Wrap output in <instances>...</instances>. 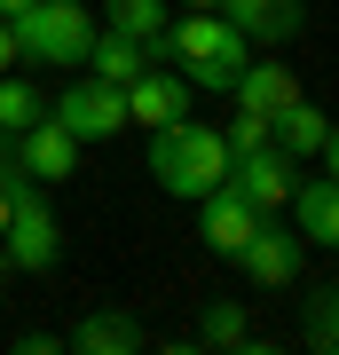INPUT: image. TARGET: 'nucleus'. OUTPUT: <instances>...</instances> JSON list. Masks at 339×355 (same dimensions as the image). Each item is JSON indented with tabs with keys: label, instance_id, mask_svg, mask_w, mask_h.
I'll return each mask as SVG.
<instances>
[{
	"label": "nucleus",
	"instance_id": "nucleus-1",
	"mask_svg": "<svg viewBox=\"0 0 339 355\" xmlns=\"http://www.w3.org/2000/svg\"><path fill=\"white\" fill-rule=\"evenodd\" d=\"M158 55L174 64L189 87H205V95H229L237 87V71L252 64V40L229 24L221 8H189V16H166V32H158Z\"/></svg>",
	"mask_w": 339,
	"mask_h": 355
},
{
	"label": "nucleus",
	"instance_id": "nucleus-2",
	"mask_svg": "<svg viewBox=\"0 0 339 355\" xmlns=\"http://www.w3.org/2000/svg\"><path fill=\"white\" fill-rule=\"evenodd\" d=\"M221 174H229V135L221 127H198V119L150 127V182H158L166 198H189V205H198Z\"/></svg>",
	"mask_w": 339,
	"mask_h": 355
},
{
	"label": "nucleus",
	"instance_id": "nucleus-3",
	"mask_svg": "<svg viewBox=\"0 0 339 355\" xmlns=\"http://www.w3.org/2000/svg\"><path fill=\"white\" fill-rule=\"evenodd\" d=\"M16 24V64H40V71H71V64H87V8L79 0H32V8H16L8 16Z\"/></svg>",
	"mask_w": 339,
	"mask_h": 355
},
{
	"label": "nucleus",
	"instance_id": "nucleus-4",
	"mask_svg": "<svg viewBox=\"0 0 339 355\" xmlns=\"http://www.w3.org/2000/svg\"><path fill=\"white\" fill-rule=\"evenodd\" d=\"M0 261L24 268V277H48V268L63 261V229L48 214V198H40V182H24L8 205V229H0Z\"/></svg>",
	"mask_w": 339,
	"mask_h": 355
},
{
	"label": "nucleus",
	"instance_id": "nucleus-5",
	"mask_svg": "<svg viewBox=\"0 0 339 355\" xmlns=\"http://www.w3.org/2000/svg\"><path fill=\"white\" fill-rule=\"evenodd\" d=\"M300 261H308V237L292 221H277V214H261L252 221V237L237 245V268L261 292H284V284H300Z\"/></svg>",
	"mask_w": 339,
	"mask_h": 355
},
{
	"label": "nucleus",
	"instance_id": "nucleus-6",
	"mask_svg": "<svg viewBox=\"0 0 339 355\" xmlns=\"http://www.w3.org/2000/svg\"><path fill=\"white\" fill-rule=\"evenodd\" d=\"M48 119L63 135H79V142H103V135H119L126 127V87H111V79H71L55 103H48Z\"/></svg>",
	"mask_w": 339,
	"mask_h": 355
},
{
	"label": "nucleus",
	"instance_id": "nucleus-7",
	"mask_svg": "<svg viewBox=\"0 0 339 355\" xmlns=\"http://www.w3.org/2000/svg\"><path fill=\"white\" fill-rule=\"evenodd\" d=\"M292 166H300V158H284L277 142H237V150H229V174H221V182H229V190H245L252 205H261V214H284L292 182H300Z\"/></svg>",
	"mask_w": 339,
	"mask_h": 355
},
{
	"label": "nucleus",
	"instance_id": "nucleus-8",
	"mask_svg": "<svg viewBox=\"0 0 339 355\" xmlns=\"http://www.w3.org/2000/svg\"><path fill=\"white\" fill-rule=\"evenodd\" d=\"M252 221H261V205H252L245 190H229V182H214V190L198 198V237L214 245L221 261H237V245L252 237Z\"/></svg>",
	"mask_w": 339,
	"mask_h": 355
},
{
	"label": "nucleus",
	"instance_id": "nucleus-9",
	"mask_svg": "<svg viewBox=\"0 0 339 355\" xmlns=\"http://www.w3.org/2000/svg\"><path fill=\"white\" fill-rule=\"evenodd\" d=\"M16 166L48 190V182H71L79 174V135H63L55 119H32L24 135H16Z\"/></svg>",
	"mask_w": 339,
	"mask_h": 355
},
{
	"label": "nucleus",
	"instance_id": "nucleus-10",
	"mask_svg": "<svg viewBox=\"0 0 339 355\" xmlns=\"http://www.w3.org/2000/svg\"><path fill=\"white\" fill-rule=\"evenodd\" d=\"M174 119H189V79L182 71H142L126 79V127H174Z\"/></svg>",
	"mask_w": 339,
	"mask_h": 355
},
{
	"label": "nucleus",
	"instance_id": "nucleus-11",
	"mask_svg": "<svg viewBox=\"0 0 339 355\" xmlns=\"http://www.w3.org/2000/svg\"><path fill=\"white\" fill-rule=\"evenodd\" d=\"M284 214H292V229H300L308 245H331V253H339V174H315V182H292Z\"/></svg>",
	"mask_w": 339,
	"mask_h": 355
},
{
	"label": "nucleus",
	"instance_id": "nucleus-12",
	"mask_svg": "<svg viewBox=\"0 0 339 355\" xmlns=\"http://www.w3.org/2000/svg\"><path fill=\"white\" fill-rule=\"evenodd\" d=\"M221 16L252 40V48H261V40H300L308 0H221Z\"/></svg>",
	"mask_w": 339,
	"mask_h": 355
},
{
	"label": "nucleus",
	"instance_id": "nucleus-13",
	"mask_svg": "<svg viewBox=\"0 0 339 355\" xmlns=\"http://www.w3.org/2000/svg\"><path fill=\"white\" fill-rule=\"evenodd\" d=\"M150 64H158V48H150V40H126V32H111V24L87 40V71H95V79H111V87L142 79Z\"/></svg>",
	"mask_w": 339,
	"mask_h": 355
},
{
	"label": "nucleus",
	"instance_id": "nucleus-14",
	"mask_svg": "<svg viewBox=\"0 0 339 355\" xmlns=\"http://www.w3.org/2000/svg\"><path fill=\"white\" fill-rule=\"evenodd\" d=\"M324 135H331V119H324V111H315V103H308V95H292V103H284V111H277V119H268V142H277V150H284V158H315V150H324Z\"/></svg>",
	"mask_w": 339,
	"mask_h": 355
},
{
	"label": "nucleus",
	"instance_id": "nucleus-15",
	"mask_svg": "<svg viewBox=\"0 0 339 355\" xmlns=\"http://www.w3.org/2000/svg\"><path fill=\"white\" fill-rule=\"evenodd\" d=\"M229 95H237V111H252V119H277L284 103L300 95V79H292L284 64H245V71H237V87H229Z\"/></svg>",
	"mask_w": 339,
	"mask_h": 355
},
{
	"label": "nucleus",
	"instance_id": "nucleus-16",
	"mask_svg": "<svg viewBox=\"0 0 339 355\" xmlns=\"http://www.w3.org/2000/svg\"><path fill=\"white\" fill-rule=\"evenodd\" d=\"M71 347H79V355H134V347H142V324L126 316V308H95V316H79Z\"/></svg>",
	"mask_w": 339,
	"mask_h": 355
},
{
	"label": "nucleus",
	"instance_id": "nucleus-17",
	"mask_svg": "<svg viewBox=\"0 0 339 355\" xmlns=\"http://www.w3.org/2000/svg\"><path fill=\"white\" fill-rule=\"evenodd\" d=\"M300 340L315 355H339V284H315L300 300Z\"/></svg>",
	"mask_w": 339,
	"mask_h": 355
},
{
	"label": "nucleus",
	"instance_id": "nucleus-18",
	"mask_svg": "<svg viewBox=\"0 0 339 355\" xmlns=\"http://www.w3.org/2000/svg\"><path fill=\"white\" fill-rule=\"evenodd\" d=\"M198 340H205V347H252V316H245V300H205Z\"/></svg>",
	"mask_w": 339,
	"mask_h": 355
},
{
	"label": "nucleus",
	"instance_id": "nucleus-19",
	"mask_svg": "<svg viewBox=\"0 0 339 355\" xmlns=\"http://www.w3.org/2000/svg\"><path fill=\"white\" fill-rule=\"evenodd\" d=\"M32 119H48V95H40L32 79H16V71H0V135H24Z\"/></svg>",
	"mask_w": 339,
	"mask_h": 355
},
{
	"label": "nucleus",
	"instance_id": "nucleus-20",
	"mask_svg": "<svg viewBox=\"0 0 339 355\" xmlns=\"http://www.w3.org/2000/svg\"><path fill=\"white\" fill-rule=\"evenodd\" d=\"M111 32L150 40V48H158V32H166V0H111Z\"/></svg>",
	"mask_w": 339,
	"mask_h": 355
},
{
	"label": "nucleus",
	"instance_id": "nucleus-21",
	"mask_svg": "<svg viewBox=\"0 0 339 355\" xmlns=\"http://www.w3.org/2000/svg\"><path fill=\"white\" fill-rule=\"evenodd\" d=\"M8 64H16V24L0 16V71H8Z\"/></svg>",
	"mask_w": 339,
	"mask_h": 355
},
{
	"label": "nucleus",
	"instance_id": "nucleus-22",
	"mask_svg": "<svg viewBox=\"0 0 339 355\" xmlns=\"http://www.w3.org/2000/svg\"><path fill=\"white\" fill-rule=\"evenodd\" d=\"M324 174H339V119H331V135H324Z\"/></svg>",
	"mask_w": 339,
	"mask_h": 355
},
{
	"label": "nucleus",
	"instance_id": "nucleus-23",
	"mask_svg": "<svg viewBox=\"0 0 339 355\" xmlns=\"http://www.w3.org/2000/svg\"><path fill=\"white\" fill-rule=\"evenodd\" d=\"M16 8H32V0H0V16H16Z\"/></svg>",
	"mask_w": 339,
	"mask_h": 355
},
{
	"label": "nucleus",
	"instance_id": "nucleus-24",
	"mask_svg": "<svg viewBox=\"0 0 339 355\" xmlns=\"http://www.w3.org/2000/svg\"><path fill=\"white\" fill-rule=\"evenodd\" d=\"M8 205H16V198H8V190H0V229H8Z\"/></svg>",
	"mask_w": 339,
	"mask_h": 355
},
{
	"label": "nucleus",
	"instance_id": "nucleus-25",
	"mask_svg": "<svg viewBox=\"0 0 339 355\" xmlns=\"http://www.w3.org/2000/svg\"><path fill=\"white\" fill-rule=\"evenodd\" d=\"M182 8H221V0H182Z\"/></svg>",
	"mask_w": 339,
	"mask_h": 355
}]
</instances>
